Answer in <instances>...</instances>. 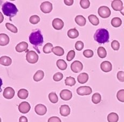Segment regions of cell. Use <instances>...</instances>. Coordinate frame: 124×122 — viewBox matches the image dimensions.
Segmentation results:
<instances>
[{
  "instance_id": "7dc6e473",
  "label": "cell",
  "mask_w": 124,
  "mask_h": 122,
  "mask_svg": "<svg viewBox=\"0 0 124 122\" xmlns=\"http://www.w3.org/2000/svg\"><path fill=\"white\" fill-rule=\"evenodd\" d=\"M19 122H28V119L25 116H21L19 119Z\"/></svg>"
},
{
  "instance_id": "9a60e30c",
  "label": "cell",
  "mask_w": 124,
  "mask_h": 122,
  "mask_svg": "<svg viewBox=\"0 0 124 122\" xmlns=\"http://www.w3.org/2000/svg\"><path fill=\"white\" fill-rule=\"evenodd\" d=\"M101 68L104 72H109L112 71V65L109 61H105L102 62L101 64Z\"/></svg>"
},
{
  "instance_id": "7bdbcfd3",
  "label": "cell",
  "mask_w": 124,
  "mask_h": 122,
  "mask_svg": "<svg viewBox=\"0 0 124 122\" xmlns=\"http://www.w3.org/2000/svg\"><path fill=\"white\" fill-rule=\"evenodd\" d=\"M84 43L81 41H78L75 44V48L77 51H82L84 48Z\"/></svg>"
},
{
  "instance_id": "1f68e13d",
  "label": "cell",
  "mask_w": 124,
  "mask_h": 122,
  "mask_svg": "<svg viewBox=\"0 0 124 122\" xmlns=\"http://www.w3.org/2000/svg\"><path fill=\"white\" fill-rule=\"evenodd\" d=\"M52 48H53V45L49 42L44 45L43 48V51L45 54L51 53Z\"/></svg>"
},
{
  "instance_id": "ac0fdd59",
  "label": "cell",
  "mask_w": 124,
  "mask_h": 122,
  "mask_svg": "<svg viewBox=\"0 0 124 122\" xmlns=\"http://www.w3.org/2000/svg\"><path fill=\"white\" fill-rule=\"evenodd\" d=\"M9 38L8 35L4 33H1L0 34V45L1 46H6L9 42Z\"/></svg>"
},
{
  "instance_id": "60d3db41",
  "label": "cell",
  "mask_w": 124,
  "mask_h": 122,
  "mask_svg": "<svg viewBox=\"0 0 124 122\" xmlns=\"http://www.w3.org/2000/svg\"><path fill=\"white\" fill-rule=\"evenodd\" d=\"M63 78V75L61 72H57L53 76V79L55 81H61Z\"/></svg>"
},
{
  "instance_id": "ba28073f",
  "label": "cell",
  "mask_w": 124,
  "mask_h": 122,
  "mask_svg": "<svg viewBox=\"0 0 124 122\" xmlns=\"http://www.w3.org/2000/svg\"><path fill=\"white\" fill-rule=\"evenodd\" d=\"M83 68L82 63L79 61L76 60L71 65V69L74 73H79L82 71Z\"/></svg>"
},
{
  "instance_id": "7a4b0ae2",
  "label": "cell",
  "mask_w": 124,
  "mask_h": 122,
  "mask_svg": "<svg viewBox=\"0 0 124 122\" xmlns=\"http://www.w3.org/2000/svg\"><path fill=\"white\" fill-rule=\"evenodd\" d=\"M109 33L104 28H100L96 30L94 34V39L100 44L108 42L109 41Z\"/></svg>"
},
{
  "instance_id": "484cf974",
  "label": "cell",
  "mask_w": 124,
  "mask_h": 122,
  "mask_svg": "<svg viewBox=\"0 0 124 122\" xmlns=\"http://www.w3.org/2000/svg\"><path fill=\"white\" fill-rule=\"evenodd\" d=\"M52 52L54 53V54L57 56H62L64 54V49L60 46H56L54 47L52 49Z\"/></svg>"
},
{
  "instance_id": "cb8c5ba5",
  "label": "cell",
  "mask_w": 124,
  "mask_h": 122,
  "mask_svg": "<svg viewBox=\"0 0 124 122\" xmlns=\"http://www.w3.org/2000/svg\"><path fill=\"white\" fill-rule=\"evenodd\" d=\"M44 72L42 70H39L37 71L34 75L33 79H34V81L38 82V81H39L41 80H42L44 78Z\"/></svg>"
},
{
  "instance_id": "30bf717a",
  "label": "cell",
  "mask_w": 124,
  "mask_h": 122,
  "mask_svg": "<svg viewBox=\"0 0 124 122\" xmlns=\"http://www.w3.org/2000/svg\"><path fill=\"white\" fill-rule=\"evenodd\" d=\"M15 91L11 87H7L4 88L3 92V95L7 99H12L15 95Z\"/></svg>"
},
{
  "instance_id": "4dcf8cb0",
  "label": "cell",
  "mask_w": 124,
  "mask_h": 122,
  "mask_svg": "<svg viewBox=\"0 0 124 122\" xmlns=\"http://www.w3.org/2000/svg\"><path fill=\"white\" fill-rule=\"evenodd\" d=\"M101 97L99 93H95L92 97V102L95 104H99L101 102Z\"/></svg>"
},
{
  "instance_id": "bcb514c9",
  "label": "cell",
  "mask_w": 124,
  "mask_h": 122,
  "mask_svg": "<svg viewBox=\"0 0 124 122\" xmlns=\"http://www.w3.org/2000/svg\"><path fill=\"white\" fill-rule=\"evenodd\" d=\"M64 3H65L66 6H70L72 5L74 2V1L73 0H64Z\"/></svg>"
},
{
  "instance_id": "8992f818",
  "label": "cell",
  "mask_w": 124,
  "mask_h": 122,
  "mask_svg": "<svg viewBox=\"0 0 124 122\" xmlns=\"http://www.w3.org/2000/svg\"><path fill=\"white\" fill-rule=\"evenodd\" d=\"M52 4L49 1L43 2L40 6V10L45 14H49L52 10Z\"/></svg>"
},
{
  "instance_id": "277c9868",
  "label": "cell",
  "mask_w": 124,
  "mask_h": 122,
  "mask_svg": "<svg viewBox=\"0 0 124 122\" xmlns=\"http://www.w3.org/2000/svg\"><path fill=\"white\" fill-rule=\"evenodd\" d=\"M26 59L29 63L35 64L39 60V56L35 51H30L27 52Z\"/></svg>"
},
{
  "instance_id": "3957f363",
  "label": "cell",
  "mask_w": 124,
  "mask_h": 122,
  "mask_svg": "<svg viewBox=\"0 0 124 122\" xmlns=\"http://www.w3.org/2000/svg\"><path fill=\"white\" fill-rule=\"evenodd\" d=\"M2 10L4 15L9 16L10 19L15 16L18 11L15 4L9 2H6L2 5Z\"/></svg>"
},
{
  "instance_id": "8fae6325",
  "label": "cell",
  "mask_w": 124,
  "mask_h": 122,
  "mask_svg": "<svg viewBox=\"0 0 124 122\" xmlns=\"http://www.w3.org/2000/svg\"><path fill=\"white\" fill-rule=\"evenodd\" d=\"M60 97L63 100H69L72 97V92L69 90H63L60 92Z\"/></svg>"
},
{
  "instance_id": "8d00e7d4",
  "label": "cell",
  "mask_w": 124,
  "mask_h": 122,
  "mask_svg": "<svg viewBox=\"0 0 124 122\" xmlns=\"http://www.w3.org/2000/svg\"><path fill=\"white\" fill-rule=\"evenodd\" d=\"M116 97L119 101L124 103V90H120L117 92Z\"/></svg>"
},
{
  "instance_id": "7402d4cb",
  "label": "cell",
  "mask_w": 124,
  "mask_h": 122,
  "mask_svg": "<svg viewBox=\"0 0 124 122\" xmlns=\"http://www.w3.org/2000/svg\"><path fill=\"white\" fill-rule=\"evenodd\" d=\"M18 97L21 99H27L29 95L28 91L24 88H22L20 89L18 91L17 93Z\"/></svg>"
},
{
  "instance_id": "e0dca14e",
  "label": "cell",
  "mask_w": 124,
  "mask_h": 122,
  "mask_svg": "<svg viewBox=\"0 0 124 122\" xmlns=\"http://www.w3.org/2000/svg\"><path fill=\"white\" fill-rule=\"evenodd\" d=\"M60 114L62 116L66 117L69 116L70 113V108L68 105H63L59 109Z\"/></svg>"
},
{
  "instance_id": "ffe728a7",
  "label": "cell",
  "mask_w": 124,
  "mask_h": 122,
  "mask_svg": "<svg viewBox=\"0 0 124 122\" xmlns=\"http://www.w3.org/2000/svg\"><path fill=\"white\" fill-rule=\"evenodd\" d=\"M77 80L80 84H85L89 80V75L86 73H80L78 76Z\"/></svg>"
},
{
  "instance_id": "4316f807",
  "label": "cell",
  "mask_w": 124,
  "mask_h": 122,
  "mask_svg": "<svg viewBox=\"0 0 124 122\" xmlns=\"http://www.w3.org/2000/svg\"><path fill=\"white\" fill-rule=\"evenodd\" d=\"M119 116L115 112H111L107 116V121L108 122H118Z\"/></svg>"
},
{
  "instance_id": "c3c4849f",
  "label": "cell",
  "mask_w": 124,
  "mask_h": 122,
  "mask_svg": "<svg viewBox=\"0 0 124 122\" xmlns=\"http://www.w3.org/2000/svg\"><path fill=\"white\" fill-rule=\"evenodd\" d=\"M120 13L122 14L124 16V7H123V9H122V10L120 11Z\"/></svg>"
},
{
  "instance_id": "83f0119b",
  "label": "cell",
  "mask_w": 124,
  "mask_h": 122,
  "mask_svg": "<svg viewBox=\"0 0 124 122\" xmlns=\"http://www.w3.org/2000/svg\"><path fill=\"white\" fill-rule=\"evenodd\" d=\"M88 19H89L90 22L93 26H97L99 25V19L97 18V16L96 15L91 14V15L88 16Z\"/></svg>"
},
{
  "instance_id": "44dd1931",
  "label": "cell",
  "mask_w": 124,
  "mask_h": 122,
  "mask_svg": "<svg viewBox=\"0 0 124 122\" xmlns=\"http://www.w3.org/2000/svg\"><path fill=\"white\" fill-rule=\"evenodd\" d=\"M75 22L80 27H83L86 25V19L83 15H78L75 18Z\"/></svg>"
},
{
  "instance_id": "74e56055",
  "label": "cell",
  "mask_w": 124,
  "mask_h": 122,
  "mask_svg": "<svg viewBox=\"0 0 124 122\" xmlns=\"http://www.w3.org/2000/svg\"><path fill=\"white\" fill-rule=\"evenodd\" d=\"M80 6L83 9H87L90 6V2L89 0H81L80 1Z\"/></svg>"
},
{
  "instance_id": "d590c367",
  "label": "cell",
  "mask_w": 124,
  "mask_h": 122,
  "mask_svg": "<svg viewBox=\"0 0 124 122\" xmlns=\"http://www.w3.org/2000/svg\"><path fill=\"white\" fill-rule=\"evenodd\" d=\"M30 22L33 24V25H36L40 21V18L38 15H34L31 16L29 19Z\"/></svg>"
},
{
  "instance_id": "9c48e42d",
  "label": "cell",
  "mask_w": 124,
  "mask_h": 122,
  "mask_svg": "<svg viewBox=\"0 0 124 122\" xmlns=\"http://www.w3.org/2000/svg\"><path fill=\"white\" fill-rule=\"evenodd\" d=\"M30 109V105L27 102H23L18 105V110L22 113H27Z\"/></svg>"
},
{
  "instance_id": "d6a6232c",
  "label": "cell",
  "mask_w": 124,
  "mask_h": 122,
  "mask_svg": "<svg viewBox=\"0 0 124 122\" xmlns=\"http://www.w3.org/2000/svg\"><path fill=\"white\" fill-rule=\"evenodd\" d=\"M49 99L52 103L56 104L58 102V98L55 92H51L49 94Z\"/></svg>"
},
{
  "instance_id": "5bb4252c",
  "label": "cell",
  "mask_w": 124,
  "mask_h": 122,
  "mask_svg": "<svg viewBox=\"0 0 124 122\" xmlns=\"http://www.w3.org/2000/svg\"><path fill=\"white\" fill-rule=\"evenodd\" d=\"M111 7L115 11H121L123 9V3L120 0H114L112 2Z\"/></svg>"
},
{
  "instance_id": "4fadbf2b",
  "label": "cell",
  "mask_w": 124,
  "mask_h": 122,
  "mask_svg": "<svg viewBox=\"0 0 124 122\" xmlns=\"http://www.w3.org/2000/svg\"><path fill=\"white\" fill-rule=\"evenodd\" d=\"M52 26L56 30H61L64 27V23L61 19L56 18L52 21Z\"/></svg>"
},
{
  "instance_id": "f1b7e54d",
  "label": "cell",
  "mask_w": 124,
  "mask_h": 122,
  "mask_svg": "<svg viewBox=\"0 0 124 122\" xmlns=\"http://www.w3.org/2000/svg\"><path fill=\"white\" fill-rule=\"evenodd\" d=\"M111 25L115 28L119 27L122 24V21L119 18H114L111 20Z\"/></svg>"
},
{
  "instance_id": "f6af8a7d",
  "label": "cell",
  "mask_w": 124,
  "mask_h": 122,
  "mask_svg": "<svg viewBox=\"0 0 124 122\" xmlns=\"http://www.w3.org/2000/svg\"><path fill=\"white\" fill-rule=\"evenodd\" d=\"M47 122H62V121L59 117L53 116L49 118Z\"/></svg>"
},
{
  "instance_id": "d4e9b609",
  "label": "cell",
  "mask_w": 124,
  "mask_h": 122,
  "mask_svg": "<svg viewBox=\"0 0 124 122\" xmlns=\"http://www.w3.org/2000/svg\"><path fill=\"white\" fill-rule=\"evenodd\" d=\"M68 36L71 39H76L79 36V32L76 28H72L68 30Z\"/></svg>"
},
{
  "instance_id": "d6986e66",
  "label": "cell",
  "mask_w": 124,
  "mask_h": 122,
  "mask_svg": "<svg viewBox=\"0 0 124 122\" xmlns=\"http://www.w3.org/2000/svg\"><path fill=\"white\" fill-rule=\"evenodd\" d=\"M0 63L3 66H9L12 63V60L10 57L7 56H3L0 58Z\"/></svg>"
},
{
  "instance_id": "5b68a950",
  "label": "cell",
  "mask_w": 124,
  "mask_h": 122,
  "mask_svg": "<svg viewBox=\"0 0 124 122\" xmlns=\"http://www.w3.org/2000/svg\"><path fill=\"white\" fill-rule=\"evenodd\" d=\"M98 13L99 15L103 19L108 18L110 16L111 14V10L107 6H101L99 7Z\"/></svg>"
},
{
  "instance_id": "b9f144b4",
  "label": "cell",
  "mask_w": 124,
  "mask_h": 122,
  "mask_svg": "<svg viewBox=\"0 0 124 122\" xmlns=\"http://www.w3.org/2000/svg\"><path fill=\"white\" fill-rule=\"evenodd\" d=\"M111 47L114 51H118L120 48V44L117 40H113L111 43Z\"/></svg>"
},
{
  "instance_id": "6da1fadb",
  "label": "cell",
  "mask_w": 124,
  "mask_h": 122,
  "mask_svg": "<svg viewBox=\"0 0 124 122\" xmlns=\"http://www.w3.org/2000/svg\"><path fill=\"white\" fill-rule=\"evenodd\" d=\"M30 42L31 44L35 49L40 53V51L39 49V47L41 46L44 42V39L40 30L36 29L31 33L29 37Z\"/></svg>"
},
{
  "instance_id": "836d02e7",
  "label": "cell",
  "mask_w": 124,
  "mask_h": 122,
  "mask_svg": "<svg viewBox=\"0 0 124 122\" xmlns=\"http://www.w3.org/2000/svg\"><path fill=\"white\" fill-rule=\"evenodd\" d=\"M76 83L75 79L72 76H68L65 80V84L66 85L70 86H73Z\"/></svg>"
},
{
  "instance_id": "e575fe53",
  "label": "cell",
  "mask_w": 124,
  "mask_h": 122,
  "mask_svg": "<svg viewBox=\"0 0 124 122\" xmlns=\"http://www.w3.org/2000/svg\"><path fill=\"white\" fill-rule=\"evenodd\" d=\"M6 27L7 29H8L9 30H10V32H13L14 33H17L18 32V29L17 27L11 23H6Z\"/></svg>"
},
{
  "instance_id": "7c38bea8",
  "label": "cell",
  "mask_w": 124,
  "mask_h": 122,
  "mask_svg": "<svg viewBox=\"0 0 124 122\" xmlns=\"http://www.w3.org/2000/svg\"><path fill=\"white\" fill-rule=\"evenodd\" d=\"M35 112L39 116H43L46 114L47 112V109L45 105L39 104L37 105L35 107Z\"/></svg>"
},
{
  "instance_id": "2e32d148",
  "label": "cell",
  "mask_w": 124,
  "mask_h": 122,
  "mask_svg": "<svg viewBox=\"0 0 124 122\" xmlns=\"http://www.w3.org/2000/svg\"><path fill=\"white\" fill-rule=\"evenodd\" d=\"M28 44L27 42L23 41L16 45L15 47L16 51L18 53H22L24 51H26L28 49Z\"/></svg>"
},
{
  "instance_id": "f35d334b",
  "label": "cell",
  "mask_w": 124,
  "mask_h": 122,
  "mask_svg": "<svg viewBox=\"0 0 124 122\" xmlns=\"http://www.w3.org/2000/svg\"><path fill=\"white\" fill-rule=\"evenodd\" d=\"M94 53L91 49H86L83 52V55L86 58H90L93 56Z\"/></svg>"
},
{
  "instance_id": "f546056e",
  "label": "cell",
  "mask_w": 124,
  "mask_h": 122,
  "mask_svg": "<svg viewBox=\"0 0 124 122\" xmlns=\"http://www.w3.org/2000/svg\"><path fill=\"white\" fill-rule=\"evenodd\" d=\"M97 53L98 56L101 59L105 58L107 56V52L103 47H99L98 48Z\"/></svg>"
},
{
  "instance_id": "603a6c76",
  "label": "cell",
  "mask_w": 124,
  "mask_h": 122,
  "mask_svg": "<svg viewBox=\"0 0 124 122\" xmlns=\"http://www.w3.org/2000/svg\"><path fill=\"white\" fill-rule=\"evenodd\" d=\"M56 65L59 70L64 71L65 70L66 68H67V64H66V62L63 59H59L57 61L56 63Z\"/></svg>"
},
{
  "instance_id": "52a82bcc",
  "label": "cell",
  "mask_w": 124,
  "mask_h": 122,
  "mask_svg": "<svg viewBox=\"0 0 124 122\" xmlns=\"http://www.w3.org/2000/svg\"><path fill=\"white\" fill-rule=\"evenodd\" d=\"M92 88L90 86H80L77 89V93L79 95H90L92 93Z\"/></svg>"
},
{
  "instance_id": "ee69618b",
  "label": "cell",
  "mask_w": 124,
  "mask_h": 122,
  "mask_svg": "<svg viewBox=\"0 0 124 122\" xmlns=\"http://www.w3.org/2000/svg\"><path fill=\"white\" fill-rule=\"evenodd\" d=\"M117 78L121 82H124V72L119 71L117 73Z\"/></svg>"
},
{
  "instance_id": "ab89813d",
  "label": "cell",
  "mask_w": 124,
  "mask_h": 122,
  "mask_svg": "<svg viewBox=\"0 0 124 122\" xmlns=\"http://www.w3.org/2000/svg\"><path fill=\"white\" fill-rule=\"evenodd\" d=\"M76 55V53L74 50H71V51H69L67 54V56H66V59L68 61H70L73 59L75 58Z\"/></svg>"
}]
</instances>
